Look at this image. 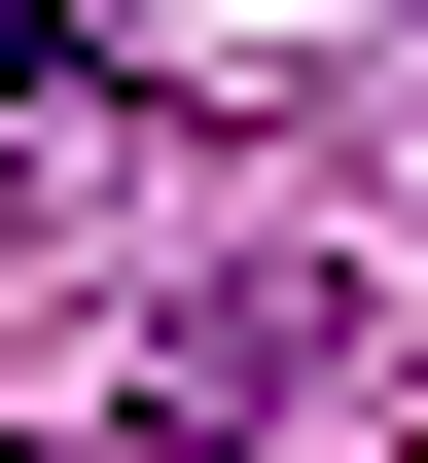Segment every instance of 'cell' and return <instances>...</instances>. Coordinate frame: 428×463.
<instances>
[{
	"mask_svg": "<svg viewBox=\"0 0 428 463\" xmlns=\"http://www.w3.org/2000/svg\"><path fill=\"white\" fill-rule=\"evenodd\" d=\"M36 71H71V0H0V108H36Z\"/></svg>",
	"mask_w": 428,
	"mask_h": 463,
	"instance_id": "1",
	"label": "cell"
},
{
	"mask_svg": "<svg viewBox=\"0 0 428 463\" xmlns=\"http://www.w3.org/2000/svg\"><path fill=\"white\" fill-rule=\"evenodd\" d=\"M36 463H143V428H36Z\"/></svg>",
	"mask_w": 428,
	"mask_h": 463,
	"instance_id": "2",
	"label": "cell"
}]
</instances>
